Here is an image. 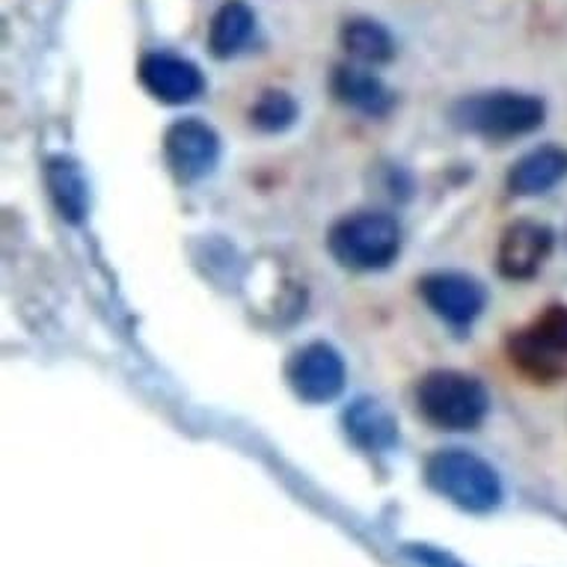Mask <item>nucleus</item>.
Wrapping results in <instances>:
<instances>
[{"label": "nucleus", "mask_w": 567, "mask_h": 567, "mask_svg": "<svg viewBox=\"0 0 567 567\" xmlns=\"http://www.w3.org/2000/svg\"><path fill=\"white\" fill-rule=\"evenodd\" d=\"M333 93L339 102H344L353 111L365 116H386L395 104V95L381 78L360 69V65H339L333 75Z\"/></svg>", "instance_id": "nucleus-11"}, {"label": "nucleus", "mask_w": 567, "mask_h": 567, "mask_svg": "<svg viewBox=\"0 0 567 567\" xmlns=\"http://www.w3.org/2000/svg\"><path fill=\"white\" fill-rule=\"evenodd\" d=\"M289 383L303 401L324 404L344 390V360L333 344L312 342L289 363Z\"/></svg>", "instance_id": "nucleus-7"}, {"label": "nucleus", "mask_w": 567, "mask_h": 567, "mask_svg": "<svg viewBox=\"0 0 567 567\" xmlns=\"http://www.w3.org/2000/svg\"><path fill=\"white\" fill-rule=\"evenodd\" d=\"M553 252V229L535 220H517L499 241V274L508 279H532Z\"/></svg>", "instance_id": "nucleus-10"}, {"label": "nucleus", "mask_w": 567, "mask_h": 567, "mask_svg": "<svg viewBox=\"0 0 567 567\" xmlns=\"http://www.w3.org/2000/svg\"><path fill=\"white\" fill-rule=\"evenodd\" d=\"M413 556H416L419 561H425L429 567H464L457 565L452 556H443V553H434V549H413Z\"/></svg>", "instance_id": "nucleus-18"}, {"label": "nucleus", "mask_w": 567, "mask_h": 567, "mask_svg": "<svg viewBox=\"0 0 567 567\" xmlns=\"http://www.w3.org/2000/svg\"><path fill=\"white\" fill-rule=\"evenodd\" d=\"M512 363L532 381H558L567 374V307H547L532 324L508 339Z\"/></svg>", "instance_id": "nucleus-5"}, {"label": "nucleus", "mask_w": 567, "mask_h": 567, "mask_svg": "<svg viewBox=\"0 0 567 567\" xmlns=\"http://www.w3.org/2000/svg\"><path fill=\"white\" fill-rule=\"evenodd\" d=\"M45 178H48V190L54 196L56 208H60V215L65 220H72V224H81L86 215V208H90V190H86L84 173L78 167L72 158H51L45 167Z\"/></svg>", "instance_id": "nucleus-14"}, {"label": "nucleus", "mask_w": 567, "mask_h": 567, "mask_svg": "<svg viewBox=\"0 0 567 567\" xmlns=\"http://www.w3.org/2000/svg\"><path fill=\"white\" fill-rule=\"evenodd\" d=\"M452 116L464 131L491 140H512L540 128L547 107L538 95L517 93V90H493V93H475L464 102H457Z\"/></svg>", "instance_id": "nucleus-2"}, {"label": "nucleus", "mask_w": 567, "mask_h": 567, "mask_svg": "<svg viewBox=\"0 0 567 567\" xmlns=\"http://www.w3.org/2000/svg\"><path fill=\"white\" fill-rule=\"evenodd\" d=\"M342 45L344 51L365 65L390 63L395 54V42H392L390 30L372 19H351L342 28Z\"/></svg>", "instance_id": "nucleus-16"}, {"label": "nucleus", "mask_w": 567, "mask_h": 567, "mask_svg": "<svg viewBox=\"0 0 567 567\" xmlns=\"http://www.w3.org/2000/svg\"><path fill=\"white\" fill-rule=\"evenodd\" d=\"M429 484L449 503L473 514L499 508L503 503V478L484 457L464 449H443L425 466Z\"/></svg>", "instance_id": "nucleus-1"}, {"label": "nucleus", "mask_w": 567, "mask_h": 567, "mask_svg": "<svg viewBox=\"0 0 567 567\" xmlns=\"http://www.w3.org/2000/svg\"><path fill=\"white\" fill-rule=\"evenodd\" d=\"M333 259L353 270H381L392 265L401 250V229L390 215L360 212L342 217L327 235Z\"/></svg>", "instance_id": "nucleus-4"}, {"label": "nucleus", "mask_w": 567, "mask_h": 567, "mask_svg": "<svg viewBox=\"0 0 567 567\" xmlns=\"http://www.w3.org/2000/svg\"><path fill=\"white\" fill-rule=\"evenodd\" d=\"M164 155L182 182H196L208 176L220 158V137L203 120H178L164 134Z\"/></svg>", "instance_id": "nucleus-6"}, {"label": "nucleus", "mask_w": 567, "mask_h": 567, "mask_svg": "<svg viewBox=\"0 0 567 567\" xmlns=\"http://www.w3.org/2000/svg\"><path fill=\"white\" fill-rule=\"evenodd\" d=\"M344 429L357 446L369 449V452L392 449L399 440V422L392 419V413L381 401L374 399L353 401L351 408L344 410Z\"/></svg>", "instance_id": "nucleus-13"}, {"label": "nucleus", "mask_w": 567, "mask_h": 567, "mask_svg": "<svg viewBox=\"0 0 567 567\" xmlns=\"http://www.w3.org/2000/svg\"><path fill=\"white\" fill-rule=\"evenodd\" d=\"M252 30H256V16L244 3V0H229L217 10L215 21H212V30H208V48L212 54L226 60V56H235L247 42H250Z\"/></svg>", "instance_id": "nucleus-15"}, {"label": "nucleus", "mask_w": 567, "mask_h": 567, "mask_svg": "<svg viewBox=\"0 0 567 567\" xmlns=\"http://www.w3.org/2000/svg\"><path fill=\"white\" fill-rule=\"evenodd\" d=\"M250 120L256 128L261 131H286L295 125L298 120V102L291 99L289 93H277V90H270L259 99V102L252 104Z\"/></svg>", "instance_id": "nucleus-17"}, {"label": "nucleus", "mask_w": 567, "mask_h": 567, "mask_svg": "<svg viewBox=\"0 0 567 567\" xmlns=\"http://www.w3.org/2000/svg\"><path fill=\"white\" fill-rule=\"evenodd\" d=\"M419 291L443 321L455 327L473 324L487 303V295L478 279L466 277V274H452V270L425 277L419 282Z\"/></svg>", "instance_id": "nucleus-8"}, {"label": "nucleus", "mask_w": 567, "mask_h": 567, "mask_svg": "<svg viewBox=\"0 0 567 567\" xmlns=\"http://www.w3.org/2000/svg\"><path fill=\"white\" fill-rule=\"evenodd\" d=\"M419 413L429 419L431 425L443 431H473L487 416L491 399L482 381H475L464 372L425 374L416 386Z\"/></svg>", "instance_id": "nucleus-3"}, {"label": "nucleus", "mask_w": 567, "mask_h": 567, "mask_svg": "<svg viewBox=\"0 0 567 567\" xmlns=\"http://www.w3.org/2000/svg\"><path fill=\"white\" fill-rule=\"evenodd\" d=\"M567 176V152L558 146H540V150L523 155L508 173V187L517 196H540Z\"/></svg>", "instance_id": "nucleus-12"}, {"label": "nucleus", "mask_w": 567, "mask_h": 567, "mask_svg": "<svg viewBox=\"0 0 567 567\" xmlns=\"http://www.w3.org/2000/svg\"><path fill=\"white\" fill-rule=\"evenodd\" d=\"M140 84L146 93L164 104H187L199 99L205 90V78L199 65L182 60L176 54H146L137 69Z\"/></svg>", "instance_id": "nucleus-9"}]
</instances>
